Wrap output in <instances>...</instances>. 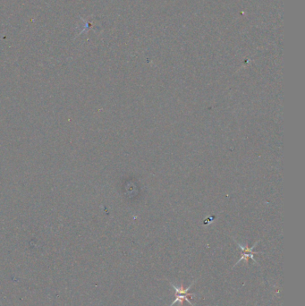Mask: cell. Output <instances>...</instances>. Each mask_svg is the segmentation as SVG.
Returning <instances> with one entry per match:
<instances>
[{"label":"cell","mask_w":305,"mask_h":306,"mask_svg":"<svg viewBox=\"0 0 305 306\" xmlns=\"http://www.w3.org/2000/svg\"><path fill=\"white\" fill-rule=\"evenodd\" d=\"M196 280L192 282V284L187 287V288H184V286H177L174 284V283L170 282L171 286H172L174 290H175V296L176 299L175 301L170 304L169 306L175 305L176 303H183L184 301L189 302L192 306H195L193 304V302H191V299L193 298V296H195V294H192V293H189V290L193 287V285L195 284Z\"/></svg>","instance_id":"1"},{"label":"cell","mask_w":305,"mask_h":306,"mask_svg":"<svg viewBox=\"0 0 305 306\" xmlns=\"http://www.w3.org/2000/svg\"><path fill=\"white\" fill-rule=\"evenodd\" d=\"M234 241H236L237 246L240 248V250L242 251L241 257L239 259V261L236 263L235 266H237V264H239V263H241L242 261H246V262H247L249 259H252L253 262H255V263H256L257 265H259L257 261L254 258V256H255V255H260V254H262V253H261V252H254L253 250L255 249V247H257L258 243L260 242V241L255 242L251 248H249L248 247H244L240 242H237L236 239H234Z\"/></svg>","instance_id":"2"}]
</instances>
